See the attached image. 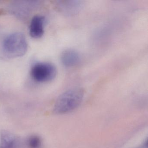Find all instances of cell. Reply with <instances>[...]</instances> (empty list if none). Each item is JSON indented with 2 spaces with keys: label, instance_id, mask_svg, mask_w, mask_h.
<instances>
[{
  "label": "cell",
  "instance_id": "1",
  "mask_svg": "<svg viewBox=\"0 0 148 148\" xmlns=\"http://www.w3.org/2000/svg\"><path fill=\"white\" fill-rule=\"evenodd\" d=\"M84 97L81 88L70 89L62 93L56 100L53 112L57 114L68 113L79 106Z\"/></svg>",
  "mask_w": 148,
  "mask_h": 148
},
{
  "label": "cell",
  "instance_id": "2",
  "mask_svg": "<svg viewBox=\"0 0 148 148\" xmlns=\"http://www.w3.org/2000/svg\"><path fill=\"white\" fill-rule=\"evenodd\" d=\"M27 41L24 34L15 32L8 35L4 40L3 50L9 58H16L24 56L27 51Z\"/></svg>",
  "mask_w": 148,
  "mask_h": 148
},
{
  "label": "cell",
  "instance_id": "3",
  "mask_svg": "<svg viewBox=\"0 0 148 148\" xmlns=\"http://www.w3.org/2000/svg\"><path fill=\"white\" fill-rule=\"evenodd\" d=\"M31 76L35 81L45 83L53 79L57 74V69L52 64L41 62L35 64L31 69Z\"/></svg>",
  "mask_w": 148,
  "mask_h": 148
},
{
  "label": "cell",
  "instance_id": "4",
  "mask_svg": "<svg viewBox=\"0 0 148 148\" xmlns=\"http://www.w3.org/2000/svg\"><path fill=\"white\" fill-rule=\"evenodd\" d=\"M40 5L39 1H17L11 4L9 11L17 18L24 19L27 18Z\"/></svg>",
  "mask_w": 148,
  "mask_h": 148
},
{
  "label": "cell",
  "instance_id": "5",
  "mask_svg": "<svg viewBox=\"0 0 148 148\" xmlns=\"http://www.w3.org/2000/svg\"><path fill=\"white\" fill-rule=\"evenodd\" d=\"M45 19L43 16L36 15L32 19L29 27L30 34L32 38H40L44 34Z\"/></svg>",
  "mask_w": 148,
  "mask_h": 148
},
{
  "label": "cell",
  "instance_id": "6",
  "mask_svg": "<svg viewBox=\"0 0 148 148\" xmlns=\"http://www.w3.org/2000/svg\"><path fill=\"white\" fill-rule=\"evenodd\" d=\"M62 64L66 67L77 65L80 62V56L79 53L73 49H67L62 53L60 58Z\"/></svg>",
  "mask_w": 148,
  "mask_h": 148
},
{
  "label": "cell",
  "instance_id": "7",
  "mask_svg": "<svg viewBox=\"0 0 148 148\" xmlns=\"http://www.w3.org/2000/svg\"><path fill=\"white\" fill-rule=\"evenodd\" d=\"M0 148H20V143L16 137L7 131L1 133Z\"/></svg>",
  "mask_w": 148,
  "mask_h": 148
},
{
  "label": "cell",
  "instance_id": "8",
  "mask_svg": "<svg viewBox=\"0 0 148 148\" xmlns=\"http://www.w3.org/2000/svg\"><path fill=\"white\" fill-rule=\"evenodd\" d=\"M61 12L66 14H73L78 12L81 8V3L79 1H60L58 4Z\"/></svg>",
  "mask_w": 148,
  "mask_h": 148
},
{
  "label": "cell",
  "instance_id": "9",
  "mask_svg": "<svg viewBox=\"0 0 148 148\" xmlns=\"http://www.w3.org/2000/svg\"><path fill=\"white\" fill-rule=\"evenodd\" d=\"M27 144L30 148H40L42 142L39 137L37 136H32L28 138Z\"/></svg>",
  "mask_w": 148,
  "mask_h": 148
}]
</instances>
